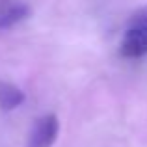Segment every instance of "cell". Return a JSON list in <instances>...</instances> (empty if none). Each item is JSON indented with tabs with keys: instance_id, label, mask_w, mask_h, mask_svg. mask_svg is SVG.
Segmentation results:
<instances>
[{
	"instance_id": "6da1fadb",
	"label": "cell",
	"mask_w": 147,
	"mask_h": 147,
	"mask_svg": "<svg viewBox=\"0 0 147 147\" xmlns=\"http://www.w3.org/2000/svg\"><path fill=\"white\" fill-rule=\"evenodd\" d=\"M119 50L125 58L147 56V6L138 9L127 22Z\"/></svg>"
},
{
	"instance_id": "7a4b0ae2",
	"label": "cell",
	"mask_w": 147,
	"mask_h": 147,
	"mask_svg": "<svg viewBox=\"0 0 147 147\" xmlns=\"http://www.w3.org/2000/svg\"><path fill=\"white\" fill-rule=\"evenodd\" d=\"M60 132V123L54 114H45L34 123L26 140V147H52Z\"/></svg>"
},
{
	"instance_id": "3957f363",
	"label": "cell",
	"mask_w": 147,
	"mask_h": 147,
	"mask_svg": "<svg viewBox=\"0 0 147 147\" xmlns=\"http://www.w3.org/2000/svg\"><path fill=\"white\" fill-rule=\"evenodd\" d=\"M24 102V93L13 84H0V108L6 112L15 110Z\"/></svg>"
},
{
	"instance_id": "277c9868",
	"label": "cell",
	"mask_w": 147,
	"mask_h": 147,
	"mask_svg": "<svg viewBox=\"0 0 147 147\" xmlns=\"http://www.w3.org/2000/svg\"><path fill=\"white\" fill-rule=\"evenodd\" d=\"M28 6L24 4H11L0 11V28H11L13 24L21 22L28 15Z\"/></svg>"
}]
</instances>
